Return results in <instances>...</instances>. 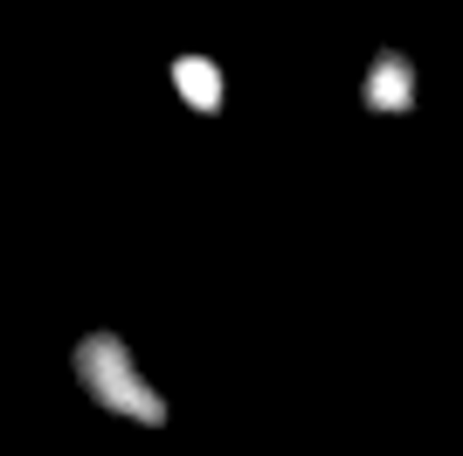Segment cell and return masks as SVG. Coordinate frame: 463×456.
<instances>
[{"label": "cell", "mask_w": 463, "mask_h": 456, "mask_svg": "<svg viewBox=\"0 0 463 456\" xmlns=\"http://www.w3.org/2000/svg\"><path fill=\"white\" fill-rule=\"evenodd\" d=\"M70 366H77L83 394H90L97 408H111V415H125V422H146V429H159V422H166L159 387L138 374L132 346L118 339V332H83L77 353H70Z\"/></svg>", "instance_id": "obj_1"}, {"label": "cell", "mask_w": 463, "mask_h": 456, "mask_svg": "<svg viewBox=\"0 0 463 456\" xmlns=\"http://www.w3.org/2000/svg\"><path fill=\"white\" fill-rule=\"evenodd\" d=\"M367 104H373V111H408V104H415V62H408L402 49H381V56H373Z\"/></svg>", "instance_id": "obj_2"}, {"label": "cell", "mask_w": 463, "mask_h": 456, "mask_svg": "<svg viewBox=\"0 0 463 456\" xmlns=\"http://www.w3.org/2000/svg\"><path fill=\"white\" fill-rule=\"evenodd\" d=\"M174 90L187 97L194 111H222V90H229V83H222V70H214L208 56H174Z\"/></svg>", "instance_id": "obj_3"}]
</instances>
